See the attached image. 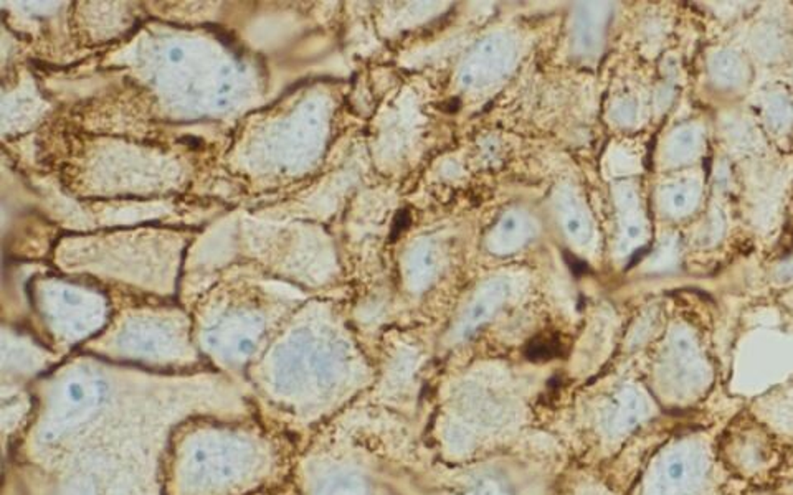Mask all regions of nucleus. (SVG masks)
Returning a JSON list of instances; mask_svg holds the SVG:
<instances>
[{"label":"nucleus","mask_w":793,"mask_h":495,"mask_svg":"<svg viewBox=\"0 0 793 495\" xmlns=\"http://www.w3.org/2000/svg\"><path fill=\"white\" fill-rule=\"evenodd\" d=\"M32 393L34 416L6 457L15 495H165V456L184 421L256 414L247 388L225 377H136L80 363Z\"/></svg>","instance_id":"1"},{"label":"nucleus","mask_w":793,"mask_h":495,"mask_svg":"<svg viewBox=\"0 0 793 495\" xmlns=\"http://www.w3.org/2000/svg\"><path fill=\"white\" fill-rule=\"evenodd\" d=\"M298 447L253 416L204 414L170 438L165 495H268L291 484Z\"/></svg>","instance_id":"2"},{"label":"nucleus","mask_w":793,"mask_h":495,"mask_svg":"<svg viewBox=\"0 0 793 495\" xmlns=\"http://www.w3.org/2000/svg\"><path fill=\"white\" fill-rule=\"evenodd\" d=\"M35 410V400L32 388L24 385H2V403H0V416H2V441L4 457L11 454L18 439L24 436L29 428Z\"/></svg>","instance_id":"3"},{"label":"nucleus","mask_w":793,"mask_h":495,"mask_svg":"<svg viewBox=\"0 0 793 495\" xmlns=\"http://www.w3.org/2000/svg\"><path fill=\"white\" fill-rule=\"evenodd\" d=\"M557 350H559V345H557L556 342L534 340V344L529 347V355H531L532 358H541L542 354L544 357H552Z\"/></svg>","instance_id":"4"},{"label":"nucleus","mask_w":793,"mask_h":495,"mask_svg":"<svg viewBox=\"0 0 793 495\" xmlns=\"http://www.w3.org/2000/svg\"><path fill=\"white\" fill-rule=\"evenodd\" d=\"M410 223V216L407 211H400L399 216H396L395 220V228H394V233H400V231H404L407 228Z\"/></svg>","instance_id":"5"}]
</instances>
